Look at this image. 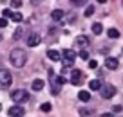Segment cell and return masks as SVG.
Instances as JSON below:
<instances>
[{
    "label": "cell",
    "instance_id": "obj_31",
    "mask_svg": "<svg viewBox=\"0 0 123 117\" xmlns=\"http://www.w3.org/2000/svg\"><path fill=\"white\" fill-rule=\"evenodd\" d=\"M0 110H2V105H0Z\"/></svg>",
    "mask_w": 123,
    "mask_h": 117
},
{
    "label": "cell",
    "instance_id": "obj_3",
    "mask_svg": "<svg viewBox=\"0 0 123 117\" xmlns=\"http://www.w3.org/2000/svg\"><path fill=\"white\" fill-rule=\"evenodd\" d=\"M11 83H13L11 72H9L7 68H0V87L7 88V87H11Z\"/></svg>",
    "mask_w": 123,
    "mask_h": 117
},
{
    "label": "cell",
    "instance_id": "obj_2",
    "mask_svg": "<svg viewBox=\"0 0 123 117\" xmlns=\"http://www.w3.org/2000/svg\"><path fill=\"white\" fill-rule=\"evenodd\" d=\"M60 60L63 61L65 67H73L74 61H76V52H74V50H69V49L62 50V52H60Z\"/></svg>",
    "mask_w": 123,
    "mask_h": 117
},
{
    "label": "cell",
    "instance_id": "obj_17",
    "mask_svg": "<svg viewBox=\"0 0 123 117\" xmlns=\"http://www.w3.org/2000/svg\"><path fill=\"white\" fill-rule=\"evenodd\" d=\"M107 36H109V38H119V36H121V34H119V31H118V29H114V27H111V29L107 31Z\"/></svg>",
    "mask_w": 123,
    "mask_h": 117
},
{
    "label": "cell",
    "instance_id": "obj_22",
    "mask_svg": "<svg viewBox=\"0 0 123 117\" xmlns=\"http://www.w3.org/2000/svg\"><path fill=\"white\" fill-rule=\"evenodd\" d=\"M80 115H83V117L91 115V110H87V108H80Z\"/></svg>",
    "mask_w": 123,
    "mask_h": 117
},
{
    "label": "cell",
    "instance_id": "obj_28",
    "mask_svg": "<svg viewBox=\"0 0 123 117\" xmlns=\"http://www.w3.org/2000/svg\"><path fill=\"white\" fill-rule=\"evenodd\" d=\"M11 6H13V7H20V6H22V2H20V0L16 2V0H15V2H11Z\"/></svg>",
    "mask_w": 123,
    "mask_h": 117
},
{
    "label": "cell",
    "instance_id": "obj_21",
    "mask_svg": "<svg viewBox=\"0 0 123 117\" xmlns=\"http://www.w3.org/2000/svg\"><path fill=\"white\" fill-rule=\"evenodd\" d=\"M92 15H94V7H92V6H89V7L85 9V16L89 18V16H92Z\"/></svg>",
    "mask_w": 123,
    "mask_h": 117
},
{
    "label": "cell",
    "instance_id": "obj_29",
    "mask_svg": "<svg viewBox=\"0 0 123 117\" xmlns=\"http://www.w3.org/2000/svg\"><path fill=\"white\" fill-rule=\"evenodd\" d=\"M73 6H85L83 0H76V2H73Z\"/></svg>",
    "mask_w": 123,
    "mask_h": 117
},
{
    "label": "cell",
    "instance_id": "obj_23",
    "mask_svg": "<svg viewBox=\"0 0 123 117\" xmlns=\"http://www.w3.org/2000/svg\"><path fill=\"white\" fill-rule=\"evenodd\" d=\"M2 15H4L2 18H6V20H7V18H11V11H9V9H4V11H2Z\"/></svg>",
    "mask_w": 123,
    "mask_h": 117
},
{
    "label": "cell",
    "instance_id": "obj_11",
    "mask_svg": "<svg viewBox=\"0 0 123 117\" xmlns=\"http://www.w3.org/2000/svg\"><path fill=\"white\" fill-rule=\"evenodd\" d=\"M47 58H49L51 61H60V52L54 50V49H51V50H47Z\"/></svg>",
    "mask_w": 123,
    "mask_h": 117
},
{
    "label": "cell",
    "instance_id": "obj_25",
    "mask_svg": "<svg viewBox=\"0 0 123 117\" xmlns=\"http://www.w3.org/2000/svg\"><path fill=\"white\" fill-rule=\"evenodd\" d=\"M80 58H81V60H89V52H87V50H81V52H80Z\"/></svg>",
    "mask_w": 123,
    "mask_h": 117
},
{
    "label": "cell",
    "instance_id": "obj_19",
    "mask_svg": "<svg viewBox=\"0 0 123 117\" xmlns=\"http://www.w3.org/2000/svg\"><path fill=\"white\" fill-rule=\"evenodd\" d=\"M22 34H24V29L18 25V27L15 29V33H13V38H15V40H20V38H22Z\"/></svg>",
    "mask_w": 123,
    "mask_h": 117
},
{
    "label": "cell",
    "instance_id": "obj_24",
    "mask_svg": "<svg viewBox=\"0 0 123 117\" xmlns=\"http://www.w3.org/2000/svg\"><path fill=\"white\" fill-rule=\"evenodd\" d=\"M119 112H121V106H119V105L112 106V115H114V113H119Z\"/></svg>",
    "mask_w": 123,
    "mask_h": 117
},
{
    "label": "cell",
    "instance_id": "obj_20",
    "mask_svg": "<svg viewBox=\"0 0 123 117\" xmlns=\"http://www.w3.org/2000/svg\"><path fill=\"white\" fill-rule=\"evenodd\" d=\"M51 108H53V106H51V103H43V105L40 106V110H42V112H51Z\"/></svg>",
    "mask_w": 123,
    "mask_h": 117
},
{
    "label": "cell",
    "instance_id": "obj_5",
    "mask_svg": "<svg viewBox=\"0 0 123 117\" xmlns=\"http://www.w3.org/2000/svg\"><path fill=\"white\" fill-rule=\"evenodd\" d=\"M11 99L15 103H24V101L29 99V94H27L25 90H13L11 92Z\"/></svg>",
    "mask_w": 123,
    "mask_h": 117
},
{
    "label": "cell",
    "instance_id": "obj_18",
    "mask_svg": "<svg viewBox=\"0 0 123 117\" xmlns=\"http://www.w3.org/2000/svg\"><path fill=\"white\" fill-rule=\"evenodd\" d=\"M11 20H13V22H16V23H18V22H22V20H24V16H22V13L15 11V13H11Z\"/></svg>",
    "mask_w": 123,
    "mask_h": 117
},
{
    "label": "cell",
    "instance_id": "obj_8",
    "mask_svg": "<svg viewBox=\"0 0 123 117\" xmlns=\"http://www.w3.org/2000/svg\"><path fill=\"white\" fill-rule=\"evenodd\" d=\"M7 113H9L11 117H22L24 113H25V110H24L22 106H18V105H16V106H11V108L7 110Z\"/></svg>",
    "mask_w": 123,
    "mask_h": 117
},
{
    "label": "cell",
    "instance_id": "obj_26",
    "mask_svg": "<svg viewBox=\"0 0 123 117\" xmlns=\"http://www.w3.org/2000/svg\"><path fill=\"white\" fill-rule=\"evenodd\" d=\"M96 67H98V63H96L94 60H91V61H89V68H96Z\"/></svg>",
    "mask_w": 123,
    "mask_h": 117
},
{
    "label": "cell",
    "instance_id": "obj_14",
    "mask_svg": "<svg viewBox=\"0 0 123 117\" xmlns=\"http://www.w3.org/2000/svg\"><path fill=\"white\" fill-rule=\"evenodd\" d=\"M78 99L83 101V103H87L89 99H91V94H89L87 90H80V92H78Z\"/></svg>",
    "mask_w": 123,
    "mask_h": 117
},
{
    "label": "cell",
    "instance_id": "obj_10",
    "mask_svg": "<svg viewBox=\"0 0 123 117\" xmlns=\"http://www.w3.org/2000/svg\"><path fill=\"white\" fill-rule=\"evenodd\" d=\"M76 45L80 47L81 50H87L89 49V38L87 36H78L76 38Z\"/></svg>",
    "mask_w": 123,
    "mask_h": 117
},
{
    "label": "cell",
    "instance_id": "obj_1",
    "mask_svg": "<svg viewBox=\"0 0 123 117\" xmlns=\"http://www.w3.org/2000/svg\"><path fill=\"white\" fill-rule=\"evenodd\" d=\"M9 61H11V65L15 68H22L24 65H25V61H27V52L24 49H13L11 52H9Z\"/></svg>",
    "mask_w": 123,
    "mask_h": 117
},
{
    "label": "cell",
    "instance_id": "obj_16",
    "mask_svg": "<svg viewBox=\"0 0 123 117\" xmlns=\"http://www.w3.org/2000/svg\"><path fill=\"white\" fill-rule=\"evenodd\" d=\"M92 33H94V34H101V33H103V25H101L100 22L92 23Z\"/></svg>",
    "mask_w": 123,
    "mask_h": 117
},
{
    "label": "cell",
    "instance_id": "obj_9",
    "mask_svg": "<svg viewBox=\"0 0 123 117\" xmlns=\"http://www.w3.org/2000/svg\"><path fill=\"white\" fill-rule=\"evenodd\" d=\"M105 65H107L109 70H116V68L119 67V61H118V58H111L109 56L107 60H105Z\"/></svg>",
    "mask_w": 123,
    "mask_h": 117
},
{
    "label": "cell",
    "instance_id": "obj_13",
    "mask_svg": "<svg viewBox=\"0 0 123 117\" xmlns=\"http://www.w3.org/2000/svg\"><path fill=\"white\" fill-rule=\"evenodd\" d=\"M43 85H45V81H43V79H35L31 87H33V90L38 92V90H42V88H43Z\"/></svg>",
    "mask_w": 123,
    "mask_h": 117
},
{
    "label": "cell",
    "instance_id": "obj_27",
    "mask_svg": "<svg viewBox=\"0 0 123 117\" xmlns=\"http://www.w3.org/2000/svg\"><path fill=\"white\" fill-rule=\"evenodd\" d=\"M6 25H7V20H6V18H0V27H2V29H4Z\"/></svg>",
    "mask_w": 123,
    "mask_h": 117
},
{
    "label": "cell",
    "instance_id": "obj_12",
    "mask_svg": "<svg viewBox=\"0 0 123 117\" xmlns=\"http://www.w3.org/2000/svg\"><path fill=\"white\" fill-rule=\"evenodd\" d=\"M51 18H53L54 22H60V20L63 18V11H62V9H54V11L51 13Z\"/></svg>",
    "mask_w": 123,
    "mask_h": 117
},
{
    "label": "cell",
    "instance_id": "obj_15",
    "mask_svg": "<svg viewBox=\"0 0 123 117\" xmlns=\"http://www.w3.org/2000/svg\"><path fill=\"white\" fill-rule=\"evenodd\" d=\"M89 88H91V90H100L101 88V81L100 79H92L91 83H89Z\"/></svg>",
    "mask_w": 123,
    "mask_h": 117
},
{
    "label": "cell",
    "instance_id": "obj_6",
    "mask_svg": "<svg viewBox=\"0 0 123 117\" xmlns=\"http://www.w3.org/2000/svg\"><path fill=\"white\" fill-rule=\"evenodd\" d=\"M71 83L76 85V87H80V85L83 83V72H81V70H76V68H74L73 74H71Z\"/></svg>",
    "mask_w": 123,
    "mask_h": 117
},
{
    "label": "cell",
    "instance_id": "obj_32",
    "mask_svg": "<svg viewBox=\"0 0 123 117\" xmlns=\"http://www.w3.org/2000/svg\"><path fill=\"white\" fill-rule=\"evenodd\" d=\"M0 40H2V36H0Z\"/></svg>",
    "mask_w": 123,
    "mask_h": 117
},
{
    "label": "cell",
    "instance_id": "obj_30",
    "mask_svg": "<svg viewBox=\"0 0 123 117\" xmlns=\"http://www.w3.org/2000/svg\"><path fill=\"white\" fill-rule=\"evenodd\" d=\"M101 117H114L112 113H101Z\"/></svg>",
    "mask_w": 123,
    "mask_h": 117
},
{
    "label": "cell",
    "instance_id": "obj_7",
    "mask_svg": "<svg viewBox=\"0 0 123 117\" xmlns=\"http://www.w3.org/2000/svg\"><path fill=\"white\" fill-rule=\"evenodd\" d=\"M40 42H42V36H40L38 33H31L29 38H27V45L29 47H36Z\"/></svg>",
    "mask_w": 123,
    "mask_h": 117
},
{
    "label": "cell",
    "instance_id": "obj_4",
    "mask_svg": "<svg viewBox=\"0 0 123 117\" xmlns=\"http://www.w3.org/2000/svg\"><path fill=\"white\" fill-rule=\"evenodd\" d=\"M100 92H101V97L103 99H111V97H114V94H116V87L111 85V83H101Z\"/></svg>",
    "mask_w": 123,
    "mask_h": 117
}]
</instances>
